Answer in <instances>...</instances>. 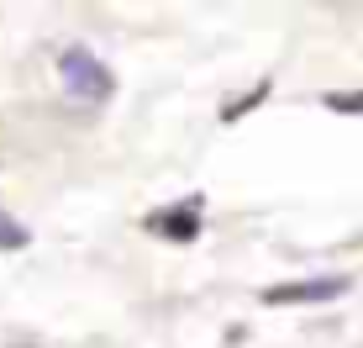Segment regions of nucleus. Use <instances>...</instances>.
<instances>
[{"label": "nucleus", "mask_w": 363, "mask_h": 348, "mask_svg": "<svg viewBox=\"0 0 363 348\" xmlns=\"http://www.w3.org/2000/svg\"><path fill=\"white\" fill-rule=\"evenodd\" d=\"M190 206H179V211H169V217H158L169 227V238H195V217H184Z\"/></svg>", "instance_id": "nucleus-3"}, {"label": "nucleus", "mask_w": 363, "mask_h": 348, "mask_svg": "<svg viewBox=\"0 0 363 348\" xmlns=\"http://www.w3.org/2000/svg\"><path fill=\"white\" fill-rule=\"evenodd\" d=\"M337 111H363V95H332Z\"/></svg>", "instance_id": "nucleus-5"}, {"label": "nucleus", "mask_w": 363, "mask_h": 348, "mask_svg": "<svg viewBox=\"0 0 363 348\" xmlns=\"http://www.w3.org/2000/svg\"><path fill=\"white\" fill-rule=\"evenodd\" d=\"M342 290H347L342 275H316V280H295V285H269L264 301H279V306H290V301H337Z\"/></svg>", "instance_id": "nucleus-2"}, {"label": "nucleus", "mask_w": 363, "mask_h": 348, "mask_svg": "<svg viewBox=\"0 0 363 348\" xmlns=\"http://www.w3.org/2000/svg\"><path fill=\"white\" fill-rule=\"evenodd\" d=\"M27 243V227H21L16 217H6V211H0V248H21Z\"/></svg>", "instance_id": "nucleus-4"}, {"label": "nucleus", "mask_w": 363, "mask_h": 348, "mask_svg": "<svg viewBox=\"0 0 363 348\" xmlns=\"http://www.w3.org/2000/svg\"><path fill=\"white\" fill-rule=\"evenodd\" d=\"M58 74H64V85L74 95H84V101H106L111 95V74H106V64H100L90 48H64Z\"/></svg>", "instance_id": "nucleus-1"}]
</instances>
